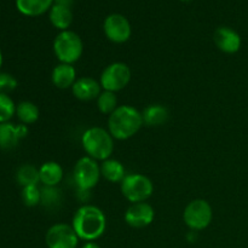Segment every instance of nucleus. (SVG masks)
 Here are the masks:
<instances>
[{"label": "nucleus", "mask_w": 248, "mask_h": 248, "mask_svg": "<svg viewBox=\"0 0 248 248\" xmlns=\"http://www.w3.org/2000/svg\"><path fill=\"white\" fill-rule=\"evenodd\" d=\"M53 0H16V7L22 15L38 17L50 11Z\"/></svg>", "instance_id": "nucleus-17"}, {"label": "nucleus", "mask_w": 248, "mask_h": 248, "mask_svg": "<svg viewBox=\"0 0 248 248\" xmlns=\"http://www.w3.org/2000/svg\"><path fill=\"white\" fill-rule=\"evenodd\" d=\"M97 108L104 115H110L116 108H118V98H116V93L110 91H102L98 98L96 99Z\"/></svg>", "instance_id": "nucleus-23"}, {"label": "nucleus", "mask_w": 248, "mask_h": 248, "mask_svg": "<svg viewBox=\"0 0 248 248\" xmlns=\"http://www.w3.org/2000/svg\"><path fill=\"white\" fill-rule=\"evenodd\" d=\"M155 211L148 202L131 203L125 212V222L135 229H142L154 222Z\"/></svg>", "instance_id": "nucleus-11"}, {"label": "nucleus", "mask_w": 248, "mask_h": 248, "mask_svg": "<svg viewBox=\"0 0 248 248\" xmlns=\"http://www.w3.org/2000/svg\"><path fill=\"white\" fill-rule=\"evenodd\" d=\"M17 87V80L14 75L9 74V73L0 72V92L1 93H7L16 90Z\"/></svg>", "instance_id": "nucleus-27"}, {"label": "nucleus", "mask_w": 248, "mask_h": 248, "mask_svg": "<svg viewBox=\"0 0 248 248\" xmlns=\"http://www.w3.org/2000/svg\"><path fill=\"white\" fill-rule=\"evenodd\" d=\"M22 201L27 207H35L41 202V189L38 186H31L22 188Z\"/></svg>", "instance_id": "nucleus-26"}, {"label": "nucleus", "mask_w": 248, "mask_h": 248, "mask_svg": "<svg viewBox=\"0 0 248 248\" xmlns=\"http://www.w3.org/2000/svg\"><path fill=\"white\" fill-rule=\"evenodd\" d=\"M74 182L80 191L89 193L98 184L101 178V165L90 156H82L75 164L73 170Z\"/></svg>", "instance_id": "nucleus-6"}, {"label": "nucleus", "mask_w": 248, "mask_h": 248, "mask_svg": "<svg viewBox=\"0 0 248 248\" xmlns=\"http://www.w3.org/2000/svg\"><path fill=\"white\" fill-rule=\"evenodd\" d=\"M124 198L131 203L145 202L154 193V184L147 176L140 173L126 174L120 183Z\"/></svg>", "instance_id": "nucleus-5"}, {"label": "nucleus", "mask_w": 248, "mask_h": 248, "mask_svg": "<svg viewBox=\"0 0 248 248\" xmlns=\"http://www.w3.org/2000/svg\"><path fill=\"white\" fill-rule=\"evenodd\" d=\"M79 237L73 229L72 224L57 223L47 230L45 242L47 248H77Z\"/></svg>", "instance_id": "nucleus-9"}, {"label": "nucleus", "mask_w": 248, "mask_h": 248, "mask_svg": "<svg viewBox=\"0 0 248 248\" xmlns=\"http://www.w3.org/2000/svg\"><path fill=\"white\" fill-rule=\"evenodd\" d=\"M114 140L108 128L98 126L87 128L81 136V144L87 156L101 162L110 159L114 152Z\"/></svg>", "instance_id": "nucleus-3"}, {"label": "nucleus", "mask_w": 248, "mask_h": 248, "mask_svg": "<svg viewBox=\"0 0 248 248\" xmlns=\"http://www.w3.org/2000/svg\"><path fill=\"white\" fill-rule=\"evenodd\" d=\"M72 227L80 240L96 241L104 234L107 218L103 211L94 205H84L73 216Z\"/></svg>", "instance_id": "nucleus-1"}, {"label": "nucleus", "mask_w": 248, "mask_h": 248, "mask_svg": "<svg viewBox=\"0 0 248 248\" xmlns=\"http://www.w3.org/2000/svg\"><path fill=\"white\" fill-rule=\"evenodd\" d=\"M212 206L203 199H196L186 206L183 212V220L186 227L193 232L205 230L212 223Z\"/></svg>", "instance_id": "nucleus-7"}, {"label": "nucleus", "mask_w": 248, "mask_h": 248, "mask_svg": "<svg viewBox=\"0 0 248 248\" xmlns=\"http://www.w3.org/2000/svg\"><path fill=\"white\" fill-rule=\"evenodd\" d=\"M2 61H4V57H2L1 48H0V68H1V65H2Z\"/></svg>", "instance_id": "nucleus-30"}, {"label": "nucleus", "mask_w": 248, "mask_h": 248, "mask_svg": "<svg viewBox=\"0 0 248 248\" xmlns=\"http://www.w3.org/2000/svg\"><path fill=\"white\" fill-rule=\"evenodd\" d=\"M181 1H190V0H181Z\"/></svg>", "instance_id": "nucleus-31"}, {"label": "nucleus", "mask_w": 248, "mask_h": 248, "mask_svg": "<svg viewBox=\"0 0 248 248\" xmlns=\"http://www.w3.org/2000/svg\"><path fill=\"white\" fill-rule=\"evenodd\" d=\"M101 176L110 183H121L126 177L125 166L116 159H107L101 164Z\"/></svg>", "instance_id": "nucleus-20"}, {"label": "nucleus", "mask_w": 248, "mask_h": 248, "mask_svg": "<svg viewBox=\"0 0 248 248\" xmlns=\"http://www.w3.org/2000/svg\"><path fill=\"white\" fill-rule=\"evenodd\" d=\"M143 125L142 111L128 104L119 106L108 118V131L116 140H130Z\"/></svg>", "instance_id": "nucleus-2"}, {"label": "nucleus", "mask_w": 248, "mask_h": 248, "mask_svg": "<svg viewBox=\"0 0 248 248\" xmlns=\"http://www.w3.org/2000/svg\"><path fill=\"white\" fill-rule=\"evenodd\" d=\"M131 75V69L126 63L114 62L104 68L99 78V84L104 91L116 93L130 84Z\"/></svg>", "instance_id": "nucleus-8"}, {"label": "nucleus", "mask_w": 248, "mask_h": 248, "mask_svg": "<svg viewBox=\"0 0 248 248\" xmlns=\"http://www.w3.org/2000/svg\"><path fill=\"white\" fill-rule=\"evenodd\" d=\"M39 115H40V111L33 102L23 101L17 104L16 116L18 118L19 123L23 125L28 126L35 124L38 121Z\"/></svg>", "instance_id": "nucleus-21"}, {"label": "nucleus", "mask_w": 248, "mask_h": 248, "mask_svg": "<svg viewBox=\"0 0 248 248\" xmlns=\"http://www.w3.org/2000/svg\"><path fill=\"white\" fill-rule=\"evenodd\" d=\"M103 31L107 39L114 44H124L130 40L132 28L131 23L124 15L110 14L106 17Z\"/></svg>", "instance_id": "nucleus-10"}, {"label": "nucleus", "mask_w": 248, "mask_h": 248, "mask_svg": "<svg viewBox=\"0 0 248 248\" xmlns=\"http://www.w3.org/2000/svg\"><path fill=\"white\" fill-rule=\"evenodd\" d=\"M16 104L7 93L0 92V124L9 123L16 115Z\"/></svg>", "instance_id": "nucleus-24"}, {"label": "nucleus", "mask_w": 248, "mask_h": 248, "mask_svg": "<svg viewBox=\"0 0 248 248\" xmlns=\"http://www.w3.org/2000/svg\"><path fill=\"white\" fill-rule=\"evenodd\" d=\"M53 4L62 5V6H67L72 9L73 4H74V0H53Z\"/></svg>", "instance_id": "nucleus-28"}, {"label": "nucleus", "mask_w": 248, "mask_h": 248, "mask_svg": "<svg viewBox=\"0 0 248 248\" xmlns=\"http://www.w3.org/2000/svg\"><path fill=\"white\" fill-rule=\"evenodd\" d=\"M62 201V194L57 186H43L41 189V205L53 208Z\"/></svg>", "instance_id": "nucleus-25"}, {"label": "nucleus", "mask_w": 248, "mask_h": 248, "mask_svg": "<svg viewBox=\"0 0 248 248\" xmlns=\"http://www.w3.org/2000/svg\"><path fill=\"white\" fill-rule=\"evenodd\" d=\"M169 109H167V107L162 106V104H149L142 111L143 124L150 126V127L164 125L169 120Z\"/></svg>", "instance_id": "nucleus-18"}, {"label": "nucleus", "mask_w": 248, "mask_h": 248, "mask_svg": "<svg viewBox=\"0 0 248 248\" xmlns=\"http://www.w3.org/2000/svg\"><path fill=\"white\" fill-rule=\"evenodd\" d=\"M48 19L58 31H68L73 22V11L70 7L53 4L48 11Z\"/></svg>", "instance_id": "nucleus-19"}, {"label": "nucleus", "mask_w": 248, "mask_h": 248, "mask_svg": "<svg viewBox=\"0 0 248 248\" xmlns=\"http://www.w3.org/2000/svg\"><path fill=\"white\" fill-rule=\"evenodd\" d=\"M16 181L22 188L31 186H38L40 183V176H39V169L34 165L24 164L17 170Z\"/></svg>", "instance_id": "nucleus-22"}, {"label": "nucleus", "mask_w": 248, "mask_h": 248, "mask_svg": "<svg viewBox=\"0 0 248 248\" xmlns=\"http://www.w3.org/2000/svg\"><path fill=\"white\" fill-rule=\"evenodd\" d=\"M81 248H101V246L97 245L94 241H91V242H86V244H85Z\"/></svg>", "instance_id": "nucleus-29"}, {"label": "nucleus", "mask_w": 248, "mask_h": 248, "mask_svg": "<svg viewBox=\"0 0 248 248\" xmlns=\"http://www.w3.org/2000/svg\"><path fill=\"white\" fill-rule=\"evenodd\" d=\"M72 92L74 97L79 101L90 102L98 98L102 92V86L98 80L91 77L78 78L75 84L73 85Z\"/></svg>", "instance_id": "nucleus-14"}, {"label": "nucleus", "mask_w": 248, "mask_h": 248, "mask_svg": "<svg viewBox=\"0 0 248 248\" xmlns=\"http://www.w3.org/2000/svg\"><path fill=\"white\" fill-rule=\"evenodd\" d=\"M77 79V69L73 64L60 63L53 68L51 73V81L57 89L61 90L72 89Z\"/></svg>", "instance_id": "nucleus-15"}, {"label": "nucleus", "mask_w": 248, "mask_h": 248, "mask_svg": "<svg viewBox=\"0 0 248 248\" xmlns=\"http://www.w3.org/2000/svg\"><path fill=\"white\" fill-rule=\"evenodd\" d=\"M53 53L61 63L74 64L84 53V43L79 34L73 31H63L56 35L52 44Z\"/></svg>", "instance_id": "nucleus-4"}, {"label": "nucleus", "mask_w": 248, "mask_h": 248, "mask_svg": "<svg viewBox=\"0 0 248 248\" xmlns=\"http://www.w3.org/2000/svg\"><path fill=\"white\" fill-rule=\"evenodd\" d=\"M213 41L222 52L236 53L241 48V36L235 29L230 27H219L213 34Z\"/></svg>", "instance_id": "nucleus-13"}, {"label": "nucleus", "mask_w": 248, "mask_h": 248, "mask_svg": "<svg viewBox=\"0 0 248 248\" xmlns=\"http://www.w3.org/2000/svg\"><path fill=\"white\" fill-rule=\"evenodd\" d=\"M39 176L44 186H57L63 179V169L58 162L46 161L39 167Z\"/></svg>", "instance_id": "nucleus-16"}, {"label": "nucleus", "mask_w": 248, "mask_h": 248, "mask_svg": "<svg viewBox=\"0 0 248 248\" xmlns=\"http://www.w3.org/2000/svg\"><path fill=\"white\" fill-rule=\"evenodd\" d=\"M28 135V127L23 124L15 125L12 123L0 124V149L11 150L19 144Z\"/></svg>", "instance_id": "nucleus-12"}]
</instances>
